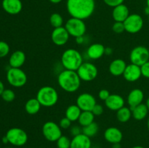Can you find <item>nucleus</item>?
<instances>
[{"label": "nucleus", "instance_id": "1", "mask_svg": "<svg viewBox=\"0 0 149 148\" xmlns=\"http://www.w3.org/2000/svg\"><path fill=\"white\" fill-rule=\"evenodd\" d=\"M66 8L71 17L84 20L94 13L95 2V0H67Z\"/></svg>", "mask_w": 149, "mask_h": 148}, {"label": "nucleus", "instance_id": "2", "mask_svg": "<svg viewBox=\"0 0 149 148\" xmlns=\"http://www.w3.org/2000/svg\"><path fill=\"white\" fill-rule=\"evenodd\" d=\"M81 80L75 71L63 70L58 76V84L59 86L66 92L74 93L79 89Z\"/></svg>", "mask_w": 149, "mask_h": 148}, {"label": "nucleus", "instance_id": "3", "mask_svg": "<svg viewBox=\"0 0 149 148\" xmlns=\"http://www.w3.org/2000/svg\"><path fill=\"white\" fill-rule=\"evenodd\" d=\"M83 62L82 55L77 49L70 48L63 52L61 64L65 69L77 71Z\"/></svg>", "mask_w": 149, "mask_h": 148}, {"label": "nucleus", "instance_id": "4", "mask_svg": "<svg viewBox=\"0 0 149 148\" xmlns=\"http://www.w3.org/2000/svg\"><path fill=\"white\" fill-rule=\"evenodd\" d=\"M36 99L43 107H50L58 103L59 95L54 87L45 86L41 87L36 94Z\"/></svg>", "mask_w": 149, "mask_h": 148}, {"label": "nucleus", "instance_id": "5", "mask_svg": "<svg viewBox=\"0 0 149 148\" xmlns=\"http://www.w3.org/2000/svg\"><path fill=\"white\" fill-rule=\"evenodd\" d=\"M64 27L65 28L70 36L74 38L84 36L87 31V26L84 20L77 17H71L68 19Z\"/></svg>", "mask_w": 149, "mask_h": 148}, {"label": "nucleus", "instance_id": "6", "mask_svg": "<svg viewBox=\"0 0 149 148\" xmlns=\"http://www.w3.org/2000/svg\"><path fill=\"white\" fill-rule=\"evenodd\" d=\"M7 80L13 87L20 88L27 83V75L21 68H10L7 72Z\"/></svg>", "mask_w": 149, "mask_h": 148}, {"label": "nucleus", "instance_id": "7", "mask_svg": "<svg viewBox=\"0 0 149 148\" xmlns=\"http://www.w3.org/2000/svg\"><path fill=\"white\" fill-rule=\"evenodd\" d=\"M9 143L16 147L23 146L28 141V134L23 129L13 127L9 129L6 133Z\"/></svg>", "mask_w": 149, "mask_h": 148}, {"label": "nucleus", "instance_id": "8", "mask_svg": "<svg viewBox=\"0 0 149 148\" xmlns=\"http://www.w3.org/2000/svg\"><path fill=\"white\" fill-rule=\"evenodd\" d=\"M42 134L49 142H57L62 136V129L54 121H47L42 126Z\"/></svg>", "mask_w": 149, "mask_h": 148}, {"label": "nucleus", "instance_id": "9", "mask_svg": "<svg viewBox=\"0 0 149 148\" xmlns=\"http://www.w3.org/2000/svg\"><path fill=\"white\" fill-rule=\"evenodd\" d=\"M80 79L86 82H90L97 78L98 75L97 68L93 63L84 62L77 71Z\"/></svg>", "mask_w": 149, "mask_h": 148}, {"label": "nucleus", "instance_id": "10", "mask_svg": "<svg viewBox=\"0 0 149 148\" xmlns=\"http://www.w3.org/2000/svg\"><path fill=\"white\" fill-rule=\"evenodd\" d=\"M131 63L141 66L149 61V50L144 46H138L132 49L130 55Z\"/></svg>", "mask_w": 149, "mask_h": 148}, {"label": "nucleus", "instance_id": "11", "mask_svg": "<svg viewBox=\"0 0 149 148\" xmlns=\"http://www.w3.org/2000/svg\"><path fill=\"white\" fill-rule=\"evenodd\" d=\"M143 19L138 14H130L124 22L125 31L129 33H137L143 27Z\"/></svg>", "mask_w": 149, "mask_h": 148}, {"label": "nucleus", "instance_id": "12", "mask_svg": "<svg viewBox=\"0 0 149 148\" xmlns=\"http://www.w3.org/2000/svg\"><path fill=\"white\" fill-rule=\"evenodd\" d=\"M76 103L81 111H92L94 106L97 104V102L93 94L82 93L77 97Z\"/></svg>", "mask_w": 149, "mask_h": 148}, {"label": "nucleus", "instance_id": "13", "mask_svg": "<svg viewBox=\"0 0 149 148\" xmlns=\"http://www.w3.org/2000/svg\"><path fill=\"white\" fill-rule=\"evenodd\" d=\"M70 35L64 26L54 28L51 33V39L53 44L57 46H63L68 41Z\"/></svg>", "mask_w": 149, "mask_h": 148}, {"label": "nucleus", "instance_id": "14", "mask_svg": "<svg viewBox=\"0 0 149 148\" xmlns=\"http://www.w3.org/2000/svg\"><path fill=\"white\" fill-rule=\"evenodd\" d=\"M122 75L126 81L129 82H135L142 76L141 66L132 63L127 65Z\"/></svg>", "mask_w": 149, "mask_h": 148}, {"label": "nucleus", "instance_id": "15", "mask_svg": "<svg viewBox=\"0 0 149 148\" xmlns=\"http://www.w3.org/2000/svg\"><path fill=\"white\" fill-rule=\"evenodd\" d=\"M125 104V101L123 97L116 94H111L109 98L105 101L106 107L112 111H117L123 107Z\"/></svg>", "mask_w": 149, "mask_h": 148}, {"label": "nucleus", "instance_id": "16", "mask_svg": "<svg viewBox=\"0 0 149 148\" xmlns=\"http://www.w3.org/2000/svg\"><path fill=\"white\" fill-rule=\"evenodd\" d=\"M2 8L4 11L10 15H17L23 9V4L20 0H3Z\"/></svg>", "mask_w": 149, "mask_h": 148}, {"label": "nucleus", "instance_id": "17", "mask_svg": "<svg viewBox=\"0 0 149 148\" xmlns=\"http://www.w3.org/2000/svg\"><path fill=\"white\" fill-rule=\"evenodd\" d=\"M104 138L108 142L111 144L120 143L123 139V133L122 131L116 127H109L105 131Z\"/></svg>", "mask_w": 149, "mask_h": 148}, {"label": "nucleus", "instance_id": "18", "mask_svg": "<svg viewBox=\"0 0 149 148\" xmlns=\"http://www.w3.org/2000/svg\"><path fill=\"white\" fill-rule=\"evenodd\" d=\"M144 100V93L140 89H134L127 96V103L130 109L142 104Z\"/></svg>", "mask_w": 149, "mask_h": 148}, {"label": "nucleus", "instance_id": "19", "mask_svg": "<svg viewBox=\"0 0 149 148\" xmlns=\"http://www.w3.org/2000/svg\"><path fill=\"white\" fill-rule=\"evenodd\" d=\"M91 139L83 133L73 137L71 142V148H91Z\"/></svg>", "mask_w": 149, "mask_h": 148}, {"label": "nucleus", "instance_id": "20", "mask_svg": "<svg viewBox=\"0 0 149 148\" xmlns=\"http://www.w3.org/2000/svg\"><path fill=\"white\" fill-rule=\"evenodd\" d=\"M106 47L102 44L95 43L90 45L87 48V55L90 59H98L101 58L105 55Z\"/></svg>", "mask_w": 149, "mask_h": 148}, {"label": "nucleus", "instance_id": "21", "mask_svg": "<svg viewBox=\"0 0 149 148\" xmlns=\"http://www.w3.org/2000/svg\"><path fill=\"white\" fill-rule=\"evenodd\" d=\"M130 10L127 6L122 4L113 7L112 11V17L115 22H122L124 23L128 16L130 15Z\"/></svg>", "mask_w": 149, "mask_h": 148}, {"label": "nucleus", "instance_id": "22", "mask_svg": "<svg viewBox=\"0 0 149 148\" xmlns=\"http://www.w3.org/2000/svg\"><path fill=\"white\" fill-rule=\"evenodd\" d=\"M127 63L122 59H115L109 65V72L113 76H120L123 75L127 67Z\"/></svg>", "mask_w": 149, "mask_h": 148}, {"label": "nucleus", "instance_id": "23", "mask_svg": "<svg viewBox=\"0 0 149 148\" xmlns=\"http://www.w3.org/2000/svg\"><path fill=\"white\" fill-rule=\"evenodd\" d=\"M26 54L21 50H16L10 55L9 64L10 68H20L26 62Z\"/></svg>", "mask_w": 149, "mask_h": 148}, {"label": "nucleus", "instance_id": "24", "mask_svg": "<svg viewBox=\"0 0 149 148\" xmlns=\"http://www.w3.org/2000/svg\"><path fill=\"white\" fill-rule=\"evenodd\" d=\"M132 110V115L134 119L137 120H142L146 118L148 113V109L146 104L142 103L139 105L136 106L134 108L131 109Z\"/></svg>", "mask_w": 149, "mask_h": 148}, {"label": "nucleus", "instance_id": "25", "mask_svg": "<svg viewBox=\"0 0 149 148\" xmlns=\"http://www.w3.org/2000/svg\"><path fill=\"white\" fill-rule=\"evenodd\" d=\"M41 104L36 98H31L25 104V110L29 115H36L40 110Z\"/></svg>", "mask_w": 149, "mask_h": 148}, {"label": "nucleus", "instance_id": "26", "mask_svg": "<svg viewBox=\"0 0 149 148\" xmlns=\"http://www.w3.org/2000/svg\"><path fill=\"white\" fill-rule=\"evenodd\" d=\"M81 110L77 104H71L67 107L65 110V117L69 119L71 122L77 121L81 113Z\"/></svg>", "mask_w": 149, "mask_h": 148}, {"label": "nucleus", "instance_id": "27", "mask_svg": "<svg viewBox=\"0 0 149 148\" xmlns=\"http://www.w3.org/2000/svg\"><path fill=\"white\" fill-rule=\"evenodd\" d=\"M132 116V110L130 107L124 106L116 111V118L121 123H127Z\"/></svg>", "mask_w": 149, "mask_h": 148}, {"label": "nucleus", "instance_id": "28", "mask_svg": "<svg viewBox=\"0 0 149 148\" xmlns=\"http://www.w3.org/2000/svg\"><path fill=\"white\" fill-rule=\"evenodd\" d=\"M95 117V116L92 113V111H82L77 121L79 122V126H81V127H84V126L93 123Z\"/></svg>", "mask_w": 149, "mask_h": 148}, {"label": "nucleus", "instance_id": "29", "mask_svg": "<svg viewBox=\"0 0 149 148\" xmlns=\"http://www.w3.org/2000/svg\"><path fill=\"white\" fill-rule=\"evenodd\" d=\"M99 130L98 124L95 122L90 123V124L87 125V126L82 127V133L85 134L86 136H89L90 138L93 137L97 134Z\"/></svg>", "mask_w": 149, "mask_h": 148}, {"label": "nucleus", "instance_id": "30", "mask_svg": "<svg viewBox=\"0 0 149 148\" xmlns=\"http://www.w3.org/2000/svg\"><path fill=\"white\" fill-rule=\"evenodd\" d=\"M49 23L54 28L62 27L63 25V18L59 13H52L49 17Z\"/></svg>", "mask_w": 149, "mask_h": 148}, {"label": "nucleus", "instance_id": "31", "mask_svg": "<svg viewBox=\"0 0 149 148\" xmlns=\"http://www.w3.org/2000/svg\"><path fill=\"white\" fill-rule=\"evenodd\" d=\"M71 140L65 135H62L56 142L58 148H71Z\"/></svg>", "mask_w": 149, "mask_h": 148}, {"label": "nucleus", "instance_id": "32", "mask_svg": "<svg viewBox=\"0 0 149 148\" xmlns=\"http://www.w3.org/2000/svg\"><path fill=\"white\" fill-rule=\"evenodd\" d=\"M1 97L4 101L7 102H11L15 98V94L12 89H5L2 94H1Z\"/></svg>", "mask_w": 149, "mask_h": 148}, {"label": "nucleus", "instance_id": "33", "mask_svg": "<svg viewBox=\"0 0 149 148\" xmlns=\"http://www.w3.org/2000/svg\"><path fill=\"white\" fill-rule=\"evenodd\" d=\"M10 50L8 44L3 41H0V58L5 57Z\"/></svg>", "mask_w": 149, "mask_h": 148}, {"label": "nucleus", "instance_id": "34", "mask_svg": "<svg viewBox=\"0 0 149 148\" xmlns=\"http://www.w3.org/2000/svg\"><path fill=\"white\" fill-rule=\"evenodd\" d=\"M112 30L114 33L120 34L122 33L124 31H125V28L124 23L122 22H115L112 26Z\"/></svg>", "mask_w": 149, "mask_h": 148}, {"label": "nucleus", "instance_id": "35", "mask_svg": "<svg viewBox=\"0 0 149 148\" xmlns=\"http://www.w3.org/2000/svg\"><path fill=\"white\" fill-rule=\"evenodd\" d=\"M71 123L72 122L69 119L67 118L66 117H64L63 118H61V120H60L59 126L62 129H68L69 128H71Z\"/></svg>", "mask_w": 149, "mask_h": 148}, {"label": "nucleus", "instance_id": "36", "mask_svg": "<svg viewBox=\"0 0 149 148\" xmlns=\"http://www.w3.org/2000/svg\"><path fill=\"white\" fill-rule=\"evenodd\" d=\"M104 112V108H103V106L100 104H96L94 106V107L92 110V113L94 114L95 116H100Z\"/></svg>", "mask_w": 149, "mask_h": 148}, {"label": "nucleus", "instance_id": "37", "mask_svg": "<svg viewBox=\"0 0 149 148\" xmlns=\"http://www.w3.org/2000/svg\"><path fill=\"white\" fill-rule=\"evenodd\" d=\"M103 1H104V3L107 6L113 8V7H116V6L124 4L125 0H103Z\"/></svg>", "mask_w": 149, "mask_h": 148}, {"label": "nucleus", "instance_id": "38", "mask_svg": "<svg viewBox=\"0 0 149 148\" xmlns=\"http://www.w3.org/2000/svg\"><path fill=\"white\" fill-rule=\"evenodd\" d=\"M142 76L149 78V61L141 66Z\"/></svg>", "mask_w": 149, "mask_h": 148}, {"label": "nucleus", "instance_id": "39", "mask_svg": "<svg viewBox=\"0 0 149 148\" xmlns=\"http://www.w3.org/2000/svg\"><path fill=\"white\" fill-rule=\"evenodd\" d=\"M111 95L110 94V91L107 89H103L100 90L98 93V97L99 99L103 101H106L108 98L109 97V96Z\"/></svg>", "mask_w": 149, "mask_h": 148}, {"label": "nucleus", "instance_id": "40", "mask_svg": "<svg viewBox=\"0 0 149 148\" xmlns=\"http://www.w3.org/2000/svg\"><path fill=\"white\" fill-rule=\"evenodd\" d=\"M70 131H71V134L74 137L82 133V128H80L79 126H74L71 128Z\"/></svg>", "mask_w": 149, "mask_h": 148}, {"label": "nucleus", "instance_id": "41", "mask_svg": "<svg viewBox=\"0 0 149 148\" xmlns=\"http://www.w3.org/2000/svg\"><path fill=\"white\" fill-rule=\"evenodd\" d=\"M85 41V39H84V36H79V37L76 38V42L78 44H83Z\"/></svg>", "mask_w": 149, "mask_h": 148}, {"label": "nucleus", "instance_id": "42", "mask_svg": "<svg viewBox=\"0 0 149 148\" xmlns=\"http://www.w3.org/2000/svg\"><path fill=\"white\" fill-rule=\"evenodd\" d=\"M4 85L3 84V82L1 81H0V96L1 95V94L3 93V91H4Z\"/></svg>", "mask_w": 149, "mask_h": 148}, {"label": "nucleus", "instance_id": "43", "mask_svg": "<svg viewBox=\"0 0 149 148\" xmlns=\"http://www.w3.org/2000/svg\"><path fill=\"white\" fill-rule=\"evenodd\" d=\"M112 52H113V51H112L111 48H109V47L106 48V50H105V55H111Z\"/></svg>", "mask_w": 149, "mask_h": 148}, {"label": "nucleus", "instance_id": "44", "mask_svg": "<svg viewBox=\"0 0 149 148\" xmlns=\"http://www.w3.org/2000/svg\"><path fill=\"white\" fill-rule=\"evenodd\" d=\"M49 1L52 4H59L60 2L62 1V0H49Z\"/></svg>", "mask_w": 149, "mask_h": 148}, {"label": "nucleus", "instance_id": "45", "mask_svg": "<svg viewBox=\"0 0 149 148\" xmlns=\"http://www.w3.org/2000/svg\"><path fill=\"white\" fill-rule=\"evenodd\" d=\"M112 148H121L120 143L113 144V145H112Z\"/></svg>", "mask_w": 149, "mask_h": 148}, {"label": "nucleus", "instance_id": "46", "mask_svg": "<svg viewBox=\"0 0 149 148\" xmlns=\"http://www.w3.org/2000/svg\"><path fill=\"white\" fill-rule=\"evenodd\" d=\"M2 142H3V143H4V144H7V143H9V141H8V139H7V136H3V138H2Z\"/></svg>", "mask_w": 149, "mask_h": 148}, {"label": "nucleus", "instance_id": "47", "mask_svg": "<svg viewBox=\"0 0 149 148\" xmlns=\"http://www.w3.org/2000/svg\"><path fill=\"white\" fill-rule=\"evenodd\" d=\"M145 13L147 15L149 16V7H146L145 9Z\"/></svg>", "mask_w": 149, "mask_h": 148}, {"label": "nucleus", "instance_id": "48", "mask_svg": "<svg viewBox=\"0 0 149 148\" xmlns=\"http://www.w3.org/2000/svg\"><path fill=\"white\" fill-rule=\"evenodd\" d=\"M146 106L148 107V109L149 110V97H148V99H147L146 100Z\"/></svg>", "mask_w": 149, "mask_h": 148}, {"label": "nucleus", "instance_id": "49", "mask_svg": "<svg viewBox=\"0 0 149 148\" xmlns=\"http://www.w3.org/2000/svg\"><path fill=\"white\" fill-rule=\"evenodd\" d=\"M132 148H145V147H142V146H138H138H135Z\"/></svg>", "mask_w": 149, "mask_h": 148}, {"label": "nucleus", "instance_id": "50", "mask_svg": "<svg viewBox=\"0 0 149 148\" xmlns=\"http://www.w3.org/2000/svg\"><path fill=\"white\" fill-rule=\"evenodd\" d=\"M147 127H148V129L149 130V118H148V120H147Z\"/></svg>", "mask_w": 149, "mask_h": 148}, {"label": "nucleus", "instance_id": "51", "mask_svg": "<svg viewBox=\"0 0 149 148\" xmlns=\"http://www.w3.org/2000/svg\"><path fill=\"white\" fill-rule=\"evenodd\" d=\"M146 7H149V0H146Z\"/></svg>", "mask_w": 149, "mask_h": 148}, {"label": "nucleus", "instance_id": "52", "mask_svg": "<svg viewBox=\"0 0 149 148\" xmlns=\"http://www.w3.org/2000/svg\"><path fill=\"white\" fill-rule=\"evenodd\" d=\"M148 23H149V16H148Z\"/></svg>", "mask_w": 149, "mask_h": 148}, {"label": "nucleus", "instance_id": "53", "mask_svg": "<svg viewBox=\"0 0 149 148\" xmlns=\"http://www.w3.org/2000/svg\"><path fill=\"white\" fill-rule=\"evenodd\" d=\"M7 148H10V147H7Z\"/></svg>", "mask_w": 149, "mask_h": 148}]
</instances>
